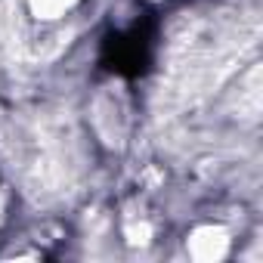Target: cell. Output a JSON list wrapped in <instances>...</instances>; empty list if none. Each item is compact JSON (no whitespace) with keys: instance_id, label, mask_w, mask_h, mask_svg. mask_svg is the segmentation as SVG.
<instances>
[{"instance_id":"cell-1","label":"cell","mask_w":263,"mask_h":263,"mask_svg":"<svg viewBox=\"0 0 263 263\" xmlns=\"http://www.w3.org/2000/svg\"><path fill=\"white\" fill-rule=\"evenodd\" d=\"M93 127L105 146H124L127 130H130V115H127V99L118 87H105L96 93L93 108H90Z\"/></svg>"},{"instance_id":"cell-2","label":"cell","mask_w":263,"mask_h":263,"mask_svg":"<svg viewBox=\"0 0 263 263\" xmlns=\"http://www.w3.org/2000/svg\"><path fill=\"white\" fill-rule=\"evenodd\" d=\"M229 251V235L223 226H198L189 235V254L201 263H217Z\"/></svg>"},{"instance_id":"cell-3","label":"cell","mask_w":263,"mask_h":263,"mask_svg":"<svg viewBox=\"0 0 263 263\" xmlns=\"http://www.w3.org/2000/svg\"><path fill=\"white\" fill-rule=\"evenodd\" d=\"M74 4L78 0H28V10H31V16H37L44 22H53V19L65 16Z\"/></svg>"},{"instance_id":"cell-4","label":"cell","mask_w":263,"mask_h":263,"mask_svg":"<svg viewBox=\"0 0 263 263\" xmlns=\"http://www.w3.org/2000/svg\"><path fill=\"white\" fill-rule=\"evenodd\" d=\"M124 232H127V241L130 245H146L152 238V226L149 223H137V220H130Z\"/></svg>"},{"instance_id":"cell-5","label":"cell","mask_w":263,"mask_h":263,"mask_svg":"<svg viewBox=\"0 0 263 263\" xmlns=\"http://www.w3.org/2000/svg\"><path fill=\"white\" fill-rule=\"evenodd\" d=\"M0 220H4V192H0Z\"/></svg>"}]
</instances>
